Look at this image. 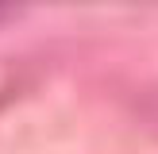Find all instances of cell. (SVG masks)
<instances>
[{
	"label": "cell",
	"mask_w": 158,
	"mask_h": 154,
	"mask_svg": "<svg viewBox=\"0 0 158 154\" xmlns=\"http://www.w3.org/2000/svg\"><path fill=\"white\" fill-rule=\"evenodd\" d=\"M143 116L154 123V131H158V92H154V96H147V104H143Z\"/></svg>",
	"instance_id": "obj_1"
}]
</instances>
